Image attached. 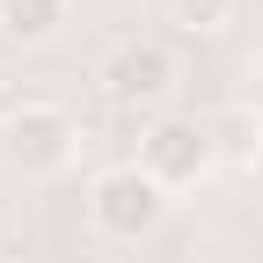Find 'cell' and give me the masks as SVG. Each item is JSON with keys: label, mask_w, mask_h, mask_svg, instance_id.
I'll return each instance as SVG.
<instances>
[{"label": "cell", "mask_w": 263, "mask_h": 263, "mask_svg": "<svg viewBox=\"0 0 263 263\" xmlns=\"http://www.w3.org/2000/svg\"><path fill=\"white\" fill-rule=\"evenodd\" d=\"M73 154H81V124L59 103H22L0 124V161H8V176H22V183H44L59 168H73Z\"/></svg>", "instance_id": "obj_1"}, {"label": "cell", "mask_w": 263, "mask_h": 263, "mask_svg": "<svg viewBox=\"0 0 263 263\" xmlns=\"http://www.w3.org/2000/svg\"><path fill=\"white\" fill-rule=\"evenodd\" d=\"M161 219H168V190H161L139 161L103 168V176L88 183V227H95L103 241H146Z\"/></svg>", "instance_id": "obj_2"}, {"label": "cell", "mask_w": 263, "mask_h": 263, "mask_svg": "<svg viewBox=\"0 0 263 263\" xmlns=\"http://www.w3.org/2000/svg\"><path fill=\"white\" fill-rule=\"evenodd\" d=\"M212 161H219L212 124H205V117H183V110H161V117L146 124V139H139V168H146L161 190H190V183H205Z\"/></svg>", "instance_id": "obj_3"}, {"label": "cell", "mask_w": 263, "mask_h": 263, "mask_svg": "<svg viewBox=\"0 0 263 263\" xmlns=\"http://www.w3.org/2000/svg\"><path fill=\"white\" fill-rule=\"evenodd\" d=\"M103 95L124 103V110H161L176 95V51L154 44V37H124L103 59Z\"/></svg>", "instance_id": "obj_4"}, {"label": "cell", "mask_w": 263, "mask_h": 263, "mask_svg": "<svg viewBox=\"0 0 263 263\" xmlns=\"http://www.w3.org/2000/svg\"><path fill=\"white\" fill-rule=\"evenodd\" d=\"M66 15H73V0H0V37L15 44H51Z\"/></svg>", "instance_id": "obj_5"}, {"label": "cell", "mask_w": 263, "mask_h": 263, "mask_svg": "<svg viewBox=\"0 0 263 263\" xmlns=\"http://www.w3.org/2000/svg\"><path fill=\"white\" fill-rule=\"evenodd\" d=\"M205 124H212L219 161H256V154H263V117H256L249 103H227V110H212Z\"/></svg>", "instance_id": "obj_6"}, {"label": "cell", "mask_w": 263, "mask_h": 263, "mask_svg": "<svg viewBox=\"0 0 263 263\" xmlns=\"http://www.w3.org/2000/svg\"><path fill=\"white\" fill-rule=\"evenodd\" d=\"M168 15L183 29H227L234 22V0H168Z\"/></svg>", "instance_id": "obj_7"}]
</instances>
